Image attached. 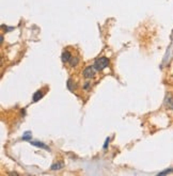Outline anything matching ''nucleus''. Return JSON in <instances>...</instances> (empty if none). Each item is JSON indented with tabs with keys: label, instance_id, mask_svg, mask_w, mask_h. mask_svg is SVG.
I'll list each match as a JSON object with an SVG mask.
<instances>
[{
	"label": "nucleus",
	"instance_id": "nucleus-1",
	"mask_svg": "<svg viewBox=\"0 0 173 176\" xmlns=\"http://www.w3.org/2000/svg\"><path fill=\"white\" fill-rule=\"evenodd\" d=\"M108 65H109L108 58H106V57H101V58H98L97 60H95L93 66H94V68L97 70V72H99V70H105Z\"/></svg>",
	"mask_w": 173,
	"mask_h": 176
},
{
	"label": "nucleus",
	"instance_id": "nucleus-2",
	"mask_svg": "<svg viewBox=\"0 0 173 176\" xmlns=\"http://www.w3.org/2000/svg\"><path fill=\"white\" fill-rule=\"evenodd\" d=\"M95 72H96V70L94 68V66H93V65H90V66H88L86 70H84V78H86V79L93 78V77H94V75H95Z\"/></svg>",
	"mask_w": 173,
	"mask_h": 176
},
{
	"label": "nucleus",
	"instance_id": "nucleus-3",
	"mask_svg": "<svg viewBox=\"0 0 173 176\" xmlns=\"http://www.w3.org/2000/svg\"><path fill=\"white\" fill-rule=\"evenodd\" d=\"M165 106L167 109L173 110V97L171 95H167L165 98Z\"/></svg>",
	"mask_w": 173,
	"mask_h": 176
},
{
	"label": "nucleus",
	"instance_id": "nucleus-4",
	"mask_svg": "<svg viewBox=\"0 0 173 176\" xmlns=\"http://www.w3.org/2000/svg\"><path fill=\"white\" fill-rule=\"evenodd\" d=\"M43 96H44L43 91L39 90V91H36V92L33 94V96H32V101H33V103H36V101H39L41 98H43Z\"/></svg>",
	"mask_w": 173,
	"mask_h": 176
},
{
	"label": "nucleus",
	"instance_id": "nucleus-5",
	"mask_svg": "<svg viewBox=\"0 0 173 176\" xmlns=\"http://www.w3.org/2000/svg\"><path fill=\"white\" fill-rule=\"evenodd\" d=\"M30 144H32L33 146H36V147L43 148V149H47L49 151V147H48L46 144H44L43 142H39V141H30Z\"/></svg>",
	"mask_w": 173,
	"mask_h": 176
},
{
	"label": "nucleus",
	"instance_id": "nucleus-6",
	"mask_svg": "<svg viewBox=\"0 0 173 176\" xmlns=\"http://www.w3.org/2000/svg\"><path fill=\"white\" fill-rule=\"evenodd\" d=\"M72 59V55H71V52H68V51H64V52L62 53L61 56V60L62 62H70V60Z\"/></svg>",
	"mask_w": 173,
	"mask_h": 176
},
{
	"label": "nucleus",
	"instance_id": "nucleus-7",
	"mask_svg": "<svg viewBox=\"0 0 173 176\" xmlns=\"http://www.w3.org/2000/svg\"><path fill=\"white\" fill-rule=\"evenodd\" d=\"M66 87H67V89L70 90V91H74V90H76V84H75V82L72 80V79H68V80H67Z\"/></svg>",
	"mask_w": 173,
	"mask_h": 176
},
{
	"label": "nucleus",
	"instance_id": "nucleus-8",
	"mask_svg": "<svg viewBox=\"0 0 173 176\" xmlns=\"http://www.w3.org/2000/svg\"><path fill=\"white\" fill-rule=\"evenodd\" d=\"M63 168V163L62 162H58V163H55V165H51V170L56 171V170H60V169Z\"/></svg>",
	"mask_w": 173,
	"mask_h": 176
},
{
	"label": "nucleus",
	"instance_id": "nucleus-9",
	"mask_svg": "<svg viewBox=\"0 0 173 176\" xmlns=\"http://www.w3.org/2000/svg\"><path fill=\"white\" fill-rule=\"evenodd\" d=\"M31 132L30 131H26L25 134H22V139L24 140V141H31Z\"/></svg>",
	"mask_w": 173,
	"mask_h": 176
},
{
	"label": "nucleus",
	"instance_id": "nucleus-10",
	"mask_svg": "<svg viewBox=\"0 0 173 176\" xmlns=\"http://www.w3.org/2000/svg\"><path fill=\"white\" fill-rule=\"evenodd\" d=\"M78 62H79V60H78V58H73L72 57V59L70 60V64H71V66H76V65L78 64Z\"/></svg>",
	"mask_w": 173,
	"mask_h": 176
},
{
	"label": "nucleus",
	"instance_id": "nucleus-11",
	"mask_svg": "<svg viewBox=\"0 0 173 176\" xmlns=\"http://www.w3.org/2000/svg\"><path fill=\"white\" fill-rule=\"evenodd\" d=\"M172 171H173V169H168V170L162 171V172H160V173H158V175H165V174H169V173H171Z\"/></svg>",
	"mask_w": 173,
	"mask_h": 176
},
{
	"label": "nucleus",
	"instance_id": "nucleus-12",
	"mask_svg": "<svg viewBox=\"0 0 173 176\" xmlns=\"http://www.w3.org/2000/svg\"><path fill=\"white\" fill-rule=\"evenodd\" d=\"M109 142H110V138H107L106 139V141H105V144H104V149H106L107 147H108V145H109Z\"/></svg>",
	"mask_w": 173,
	"mask_h": 176
},
{
	"label": "nucleus",
	"instance_id": "nucleus-13",
	"mask_svg": "<svg viewBox=\"0 0 173 176\" xmlns=\"http://www.w3.org/2000/svg\"><path fill=\"white\" fill-rule=\"evenodd\" d=\"M89 87H90V83H89V82H86V84H84V89L86 90Z\"/></svg>",
	"mask_w": 173,
	"mask_h": 176
}]
</instances>
